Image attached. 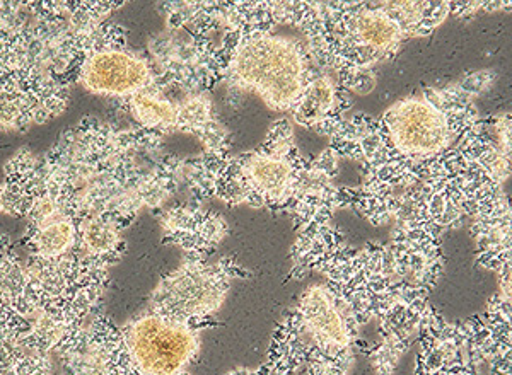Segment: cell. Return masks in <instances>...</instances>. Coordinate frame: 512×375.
Returning <instances> with one entry per match:
<instances>
[{"mask_svg":"<svg viewBox=\"0 0 512 375\" xmlns=\"http://www.w3.org/2000/svg\"><path fill=\"white\" fill-rule=\"evenodd\" d=\"M497 81L495 70H475L443 87H429L391 104L378 118H345L330 137L338 159L361 166V186H347V208L373 224L400 214L408 193L419 185L463 133L477 123V101Z\"/></svg>","mask_w":512,"mask_h":375,"instance_id":"obj_1","label":"cell"},{"mask_svg":"<svg viewBox=\"0 0 512 375\" xmlns=\"http://www.w3.org/2000/svg\"><path fill=\"white\" fill-rule=\"evenodd\" d=\"M221 23L275 29L291 26L321 70L347 93L376 86V67L402 52L408 40L434 33L451 16V2H219Z\"/></svg>","mask_w":512,"mask_h":375,"instance_id":"obj_2","label":"cell"},{"mask_svg":"<svg viewBox=\"0 0 512 375\" xmlns=\"http://www.w3.org/2000/svg\"><path fill=\"white\" fill-rule=\"evenodd\" d=\"M308 159L297 147L286 118L268 128L262 144L239 156L202 154L185 161L187 181L197 202L219 200L229 207L246 205L270 212H289L301 197Z\"/></svg>","mask_w":512,"mask_h":375,"instance_id":"obj_3","label":"cell"},{"mask_svg":"<svg viewBox=\"0 0 512 375\" xmlns=\"http://www.w3.org/2000/svg\"><path fill=\"white\" fill-rule=\"evenodd\" d=\"M221 84L255 94L275 113H292L320 67L304 41L250 24H221Z\"/></svg>","mask_w":512,"mask_h":375,"instance_id":"obj_4","label":"cell"},{"mask_svg":"<svg viewBox=\"0 0 512 375\" xmlns=\"http://www.w3.org/2000/svg\"><path fill=\"white\" fill-rule=\"evenodd\" d=\"M362 324L354 309L326 283L304 290L274 329L267 362L248 375H296L309 357L354 364Z\"/></svg>","mask_w":512,"mask_h":375,"instance_id":"obj_5","label":"cell"},{"mask_svg":"<svg viewBox=\"0 0 512 375\" xmlns=\"http://www.w3.org/2000/svg\"><path fill=\"white\" fill-rule=\"evenodd\" d=\"M111 348V375H190L209 326L142 312L122 328L99 319Z\"/></svg>","mask_w":512,"mask_h":375,"instance_id":"obj_6","label":"cell"},{"mask_svg":"<svg viewBox=\"0 0 512 375\" xmlns=\"http://www.w3.org/2000/svg\"><path fill=\"white\" fill-rule=\"evenodd\" d=\"M250 275L233 256H224L216 263H210L209 258L185 256L175 272L166 275L152 292L149 309L212 328L234 280H246Z\"/></svg>","mask_w":512,"mask_h":375,"instance_id":"obj_7","label":"cell"},{"mask_svg":"<svg viewBox=\"0 0 512 375\" xmlns=\"http://www.w3.org/2000/svg\"><path fill=\"white\" fill-rule=\"evenodd\" d=\"M147 57L168 94L212 93L222 82L219 45L190 29L151 36Z\"/></svg>","mask_w":512,"mask_h":375,"instance_id":"obj_8","label":"cell"},{"mask_svg":"<svg viewBox=\"0 0 512 375\" xmlns=\"http://www.w3.org/2000/svg\"><path fill=\"white\" fill-rule=\"evenodd\" d=\"M76 81L96 96L123 101L164 87L149 57L128 47L125 31L86 53L77 67Z\"/></svg>","mask_w":512,"mask_h":375,"instance_id":"obj_9","label":"cell"},{"mask_svg":"<svg viewBox=\"0 0 512 375\" xmlns=\"http://www.w3.org/2000/svg\"><path fill=\"white\" fill-rule=\"evenodd\" d=\"M478 265L497 277L511 275V203L504 186L482 176L468 207Z\"/></svg>","mask_w":512,"mask_h":375,"instance_id":"obj_10","label":"cell"},{"mask_svg":"<svg viewBox=\"0 0 512 375\" xmlns=\"http://www.w3.org/2000/svg\"><path fill=\"white\" fill-rule=\"evenodd\" d=\"M501 289L482 314L461 321L478 367L494 375H511V275L499 278Z\"/></svg>","mask_w":512,"mask_h":375,"instance_id":"obj_11","label":"cell"},{"mask_svg":"<svg viewBox=\"0 0 512 375\" xmlns=\"http://www.w3.org/2000/svg\"><path fill=\"white\" fill-rule=\"evenodd\" d=\"M159 225L164 243L197 258H210L231 232V225L221 214L200 203H176L159 214Z\"/></svg>","mask_w":512,"mask_h":375,"instance_id":"obj_12","label":"cell"},{"mask_svg":"<svg viewBox=\"0 0 512 375\" xmlns=\"http://www.w3.org/2000/svg\"><path fill=\"white\" fill-rule=\"evenodd\" d=\"M350 108V93L338 84L332 74L320 69L291 115L299 127L330 139L344 123Z\"/></svg>","mask_w":512,"mask_h":375,"instance_id":"obj_13","label":"cell"},{"mask_svg":"<svg viewBox=\"0 0 512 375\" xmlns=\"http://www.w3.org/2000/svg\"><path fill=\"white\" fill-rule=\"evenodd\" d=\"M432 306L424 309H402L379 319L378 341H359L357 350L364 353L373 365L374 375H395L403 355L412 341L417 340L420 326Z\"/></svg>","mask_w":512,"mask_h":375,"instance_id":"obj_14","label":"cell"},{"mask_svg":"<svg viewBox=\"0 0 512 375\" xmlns=\"http://www.w3.org/2000/svg\"><path fill=\"white\" fill-rule=\"evenodd\" d=\"M79 253L86 260L110 268L123 256V225L110 217H86L77 222Z\"/></svg>","mask_w":512,"mask_h":375,"instance_id":"obj_15","label":"cell"},{"mask_svg":"<svg viewBox=\"0 0 512 375\" xmlns=\"http://www.w3.org/2000/svg\"><path fill=\"white\" fill-rule=\"evenodd\" d=\"M125 106L130 116L137 122V127L159 133L163 137L168 133H175V96L166 93L164 87L135 94L125 101Z\"/></svg>","mask_w":512,"mask_h":375,"instance_id":"obj_16","label":"cell"},{"mask_svg":"<svg viewBox=\"0 0 512 375\" xmlns=\"http://www.w3.org/2000/svg\"><path fill=\"white\" fill-rule=\"evenodd\" d=\"M511 9V2H451V16L458 19L472 18L478 12H495Z\"/></svg>","mask_w":512,"mask_h":375,"instance_id":"obj_17","label":"cell"}]
</instances>
